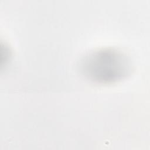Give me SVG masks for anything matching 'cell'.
<instances>
[{"instance_id": "1", "label": "cell", "mask_w": 150, "mask_h": 150, "mask_svg": "<svg viewBox=\"0 0 150 150\" xmlns=\"http://www.w3.org/2000/svg\"><path fill=\"white\" fill-rule=\"evenodd\" d=\"M80 70L87 79L99 83H110L128 73L129 61L121 52L111 48L96 50L81 60Z\"/></svg>"}]
</instances>
